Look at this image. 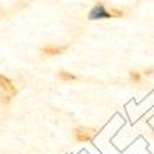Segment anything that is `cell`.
<instances>
[{
    "instance_id": "obj_3",
    "label": "cell",
    "mask_w": 154,
    "mask_h": 154,
    "mask_svg": "<svg viewBox=\"0 0 154 154\" xmlns=\"http://www.w3.org/2000/svg\"><path fill=\"white\" fill-rule=\"evenodd\" d=\"M107 18H111L110 13H108V8H106L103 4H96L89 13V20L92 21H97V20H107Z\"/></svg>"
},
{
    "instance_id": "obj_9",
    "label": "cell",
    "mask_w": 154,
    "mask_h": 154,
    "mask_svg": "<svg viewBox=\"0 0 154 154\" xmlns=\"http://www.w3.org/2000/svg\"><path fill=\"white\" fill-rule=\"evenodd\" d=\"M153 135H154V129H153Z\"/></svg>"
},
{
    "instance_id": "obj_2",
    "label": "cell",
    "mask_w": 154,
    "mask_h": 154,
    "mask_svg": "<svg viewBox=\"0 0 154 154\" xmlns=\"http://www.w3.org/2000/svg\"><path fill=\"white\" fill-rule=\"evenodd\" d=\"M96 136V129L85 128V126H76L74 129V137L76 142H89Z\"/></svg>"
},
{
    "instance_id": "obj_6",
    "label": "cell",
    "mask_w": 154,
    "mask_h": 154,
    "mask_svg": "<svg viewBox=\"0 0 154 154\" xmlns=\"http://www.w3.org/2000/svg\"><path fill=\"white\" fill-rule=\"evenodd\" d=\"M129 81L133 83H140L142 81V74L139 71H131L129 72Z\"/></svg>"
},
{
    "instance_id": "obj_1",
    "label": "cell",
    "mask_w": 154,
    "mask_h": 154,
    "mask_svg": "<svg viewBox=\"0 0 154 154\" xmlns=\"http://www.w3.org/2000/svg\"><path fill=\"white\" fill-rule=\"evenodd\" d=\"M0 89H2V93H3L6 101H10L17 94V88H15L14 82H11L7 76L2 75V74H0Z\"/></svg>"
},
{
    "instance_id": "obj_5",
    "label": "cell",
    "mask_w": 154,
    "mask_h": 154,
    "mask_svg": "<svg viewBox=\"0 0 154 154\" xmlns=\"http://www.w3.org/2000/svg\"><path fill=\"white\" fill-rule=\"evenodd\" d=\"M57 76L61 79V81H65V82L76 81V78H78L76 75H74V74H71V72H68V71H65V69H61V71H58Z\"/></svg>"
},
{
    "instance_id": "obj_7",
    "label": "cell",
    "mask_w": 154,
    "mask_h": 154,
    "mask_svg": "<svg viewBox=\"0 0 154 154\" xmlns=\"http://www.w3.org/2000/svg\"><path fill=\"white\" fill-rule=\"evenodd\" d=\"M108 13H110L111 18H121L124 15V11L119 10V8H115V7H110L108 8Z\"/></svg>"
},
{
    "instance_id": "obj_8",
    "label": "cell",
    "mask_w": 154,
    "mask_h": 154,
    "mask_svg": "<svg viewBox=\"0 0 154 154\" xmlns=\"http://www.w3.org/2000/svg\"><path fill=\"white\" fill-rule=\"evenodd\" d=\"M150 74H153V68L146 69V71H144V75H150Z\"/></svg>"
},
{
    "instance_id": "obj_4",
    "label": "cell",
    "mask_w": 154,
    "mask_h": 154,
    "mask_svg": "<svg viewBox=\"0 0 154 154\" xmlns=\"http://www.w3.org/2000/svg\"><path fill=\"white\" fill-rule=\"evenodd\" d=\"M65 50H67L65 46H54V45H49L40 49V51L46 56H58V54H63Z\"/></svg>"
}]
</instances>
